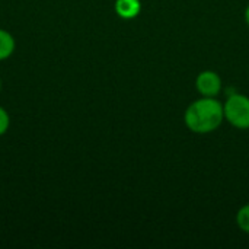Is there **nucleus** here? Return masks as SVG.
Wrapping results in <instances>:
<instances>
[{
	"instance_id": "nucleus-4",
	"label": "nucleus",
	"mask_w": 249,
	"mask_h": 249,
	"mask_svg": "<svg viewBox=\"0 0 249 249\" xmlns=\"http://www.w3.org/2000/svg\"><path fill=\"white\" fill-rule=\"evenodd\" d=\"M142 4L139 0H117L115 12L123 19H133L140 13Z\"/></svg>"
},
{
	"instance_id": "nucleus-1",
	"label": "nucleus",
	"mask_w": 249,
	"mask_h": 249,
	"mask_svg": "<svg viewBox=\"0 0 249 249\" xmlns=\"http://www.w3.org/2000/svg\"><path fill=\"white\" fill-rule=\"evenodd\" d=\"M225 121L223 104L216 98L203 96L194 101L184 114L187 128L196 134H209L216 131Z\"/></svg>"
},
{
	"instance_id": "nucleus-2",
	"label": "nucleus",
	"mask_w": 249,
	"mask_h": 249,
	"mask_svg": "<svg viewBox=\"0 0 249 249\" xmlns=\"http://www.w3.org/2000/svg\"><path fill=\"white\" fill-rule=\"evenodd\" d=\"M225 120L239 130L249 128V96L244 93L229 95L223 104Z\"/></svg>"
},
{
	"instance_id": "nucleus-6",
	"label": "nucleus",
	"mask_w": 249,
	"mask_h": 249,
	"mask_svg": "<svg viewBox=\"0 0 249 249\" xmlns=\"http://www.w3.org/2000/svg\"><path fill=\"white\" fill-rule=\"evenodd\" d=\"M236 225L242 232L249 233V204L242 206L238 210V213H236Z\"/></svg>"
},
{
	"instance_id": "nucleus-5",
	"label": "nucleus",
	"mask_w": 249,
	"mask_h": 249,
	"mask_svg": "<svg viewBox=\"0 0 249 249\" xmlns=\"http://www.w3.org/2000/svg\"><path fill=\"white\" fill-rule=\"evenodd\" d=\"M16 42L10 32L0 28V61L9 58L15 51Z\"/></svg>"
},
{
	"instance_id": "nucleus-9",
	"label": "nucleus",
	"mask_w": 249,
	"mask_h": 249,
	"mask_svg": "<svg viewBox=\"0 0 249 249\" xmlns=\"http://www.w3.org/2000/svg\"><path fill=\"white\" fill-rule=\"evenodd\" d=\"M0 90H1V80H0Z\"/></svg>"
},
{
	"instance_id": "nucleus-7",
	"label": "nucleus",
	"mask_w": 249,
	"mask_h": 249,
	"mask_svg": "<svg viewBox=\"0 0 249 249\" xmlns=\"http://www.w3.org/2000/svg\"><path fill=\"white\" fill-rule=\"evenodd\" d=\"M9 125H10V117L7 111L3 107H0V136L6 134V131L9 130Z\"/></svg>"
},
{
	"instance_id": "nucleus-8",
	"label": "nucleus",
	"mask_w": 249,
	"mask_h": 249,
	"mask_svg": "<svg viewBox=\"0 0 249 249\" xmlns=\"http://www.w3.org/2000/svg\"><path fill=\"white\" fill-rule=\"evenodd\" d=\"M244 16H245V22H247V25L249 26V4L247 6V9H245V15H244Z\"/></svg>"
},
{
	"instance_id": "nucleus-3",
	"label": "nucleus",
	"mask_w": 249,
	"mask_h": 249,
	"mask_svg": "<svg viewBox=\"0 0 249 249\" xmlns=\"http://www.w3.org/2000/svg\"><path fill=\"white\" fill-rule=\"evenodd\" d=\"M196 88L201 96L216 98L222 90V79L213 70H204L198 73L196 79Z\"/></svg>"
}]
</instances>
